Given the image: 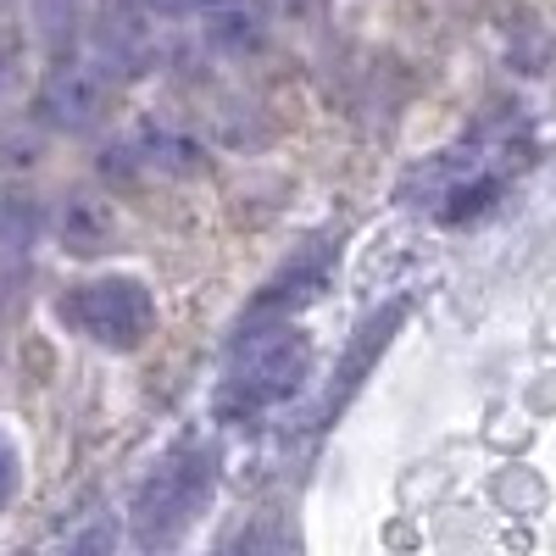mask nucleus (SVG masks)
<instances>
[{"mask_svg":"<svg viewBox=\"0 0 556 556\" xmlns=\"http://www.w3.org/2000/svg\"><path fill=\"white\" fill-rule=\"evenodd\" d=\"M217 479H223V456L212 440H184L173 445L156 468L139 479L134 501H128V534L139 551H173L190 534L217 501Z\"/></svg>","mask_w":556,"mask_h":556,"instance_id":"f257e3e1","label":"nucleus"},{"mask_svg":"<svg viewBox=\"0 0 556 556\" xmlns=\"http://www.w3.org/2000/svg\"><path fill=\"white\" fill-rule=\"evenodd\" d=\"M312 334L301 323H256L245 340L235 345L217 384V412L223 417H262L273 406H285L306 390L312 379Z\"/></svg>","mask_w":556,"mask_h":556,"instance_id":"f03ea898","label":"nucleus"},{"mask_svg":"<svg viewBox=\"0 0 556 556\" xmlns=\"http://www.w3.org/2000/svg\"><path fill=\"white\" fill-rule=\"evenodd\" d=\"M56 317L89 345H101L112 356H134L146 351L156 334V290L134 273H89L78 285H67V295L56 301Z\"/></svg>","mask_w":556,"mask_h":556,"instance_id":"7ed1b4c3","label":"nucleus"},{"mask_svg":"<svg viewBox=\"0 0 556 556\" xmlns=\"http://www.w3.org/2000/svg\"><path fill=\"white\" fill-rule=\"evenodd\" d=\"M112 96H117V78L96 56H56L34 89V123L67 139H84L106 123Z\"/></svg>","mask_w":556,"mask_h":556,"instance_id":"20e7f679","label":"nucleus"},{"mask_svg":"<svg viewBox=\"0 0 556 556\" xmlns=\"http://www.w3.org/2000/svg\"><path fill=\"white\" fill-rule=\"evenodd\" d=\"M334 267H340V235H334V240H329V235H323V240H306V245L251 295L245 329H256V323H295L301 306H312L323 290H329Z\"/></svg>","mask_w":556,"mask_h":556,"instance_id":"39448f33","label":"nucleus"},{"mask_svg":"<svg viewBox=\"0 0 556 556\" xmlns=\"http://www.w3.org/2000/svg\"><path fill=\"white\" fill-rule=\"evenodd\" d=\"M278 12L267 0H206L195 17V39L223 62H256L273 45Z\"/></svg>","mask_w":556,"mask_h":556,"instance_id":"423d86ee","label":"nucleus"},{"mask_svg":"<svg viewBox=\"0 0 556 556\" xmlns=\"http://www.w3.org/2000/svg\"><path fill=\"white\" fill-rule=\"evenodd\" d=\"M128 151L146 173H162V178L206 173V146L195 139V128H184L173 117H139V128L128 134Z\"/></svg>","mask_w":556,"mask_h":556,"instance_id":"0eeeda50","label":"nucleus"},{"mask_svg":"<svg viewBox=\"0 0 556 556\" xmlns=\"http://www.w3.org/2000/svg\"><path fill=\"white\" fill-rule=\"evenodd\" d=\"M51 228H56V245L67 256H101L117 240V206L106 195H96V190H67L56 201Z\"/></svg>","mask_w":556,"mask_h":556,"instance_id":"6e6552de","label":"nucleus"},{"mask_svg":"<svg viewBox=\"0 0 556 556\" xmlns=\"http://www.w3.org/2000/svg\"><path fill=\"white\" fill-rule=\"evenodd\" d=\"M96 56L117 84L123 78H139V73H151L156 67V39H151V23L146 17H128V12H117V17H106V28L96 34Z\"/></svg>","mask_w":556,"mask_h":556,"instance_id":"1a4fd4ad","label":"nucleus"},{"mask_svg":"<svg viewBox=\"0 0 556 556\" xmlns=\"http://www.w3.org/2000/svg\"><path fill=\"white\" fill-rule=\"evenodd\" d=\"M23 17L34 45L51 56H78V39L89 34V0H23Z\"/></svg>","mask_w":556,"mask_h":556,"instance_id":"9d476101","label":"nucleus"},{"mask_svg":"<svg viewBox=\"0 0 556 556\" xmlns=\"http://www.w3.org/2000/svg\"><path fill=\"white\" fill-rule=\"evenodd\" d=\"M34 228H39V206H34V195H17V190L0 195V245H7V251H28Z\"/></svg>","mask_w":556,"mask_h":556,"instance_id":"9b49d317","label":"nucleus"},{"mask_svg":"<svg viewBox=\"0 0 556 556\" xmlns=\"http://www.w3.org/2000/svg\"><path fill=\"white\" fill-rule=\"evenodd\" d=\"M206 0H117V12L146 17V23H195Z\"/></svg>","mask_w":556,"mask_h":556,"instance_id":"f8f14e48","label":"nucleus"},{"mask_svg":"<svg viewBox=\"0 0 556 556\" xmlns=\"http://www.w3.org/2000/svg\"><path fill=\"white\" fill-rule=\"evenodd\" d=\"M17 495H23V445L0 429V518L17 506Z\"/></svg>","mask_w":556,"mask_h":556,"instance_id":"ddd939ff","label":"nucleus"},{"mask_svg":"<svg viewBox=\"0 0 556 556\" xmlns=\"http://www.w3.org/2000/svg\"><path fill=\"white\" fill-rule=\"evenodd\" d=\"M112 551H117V523H112V518H96V523H84V529L67 540L62 556H112Z\"/></svg>","mask_w":556,"mask_h":556,"instance_id":"4468645a","label":"nucleus"},{"mask_svg":"<svg viewBox=\"0 0 556 556\" xmlns=\"http://www.w3.org/2000/svg\"><path fill=\"white\" fill-rule=\"evenodd\" d=\"M17 78H23V39L12 28H0V101L17 89Z\"/></svg>","mask_w":556,"mask_h":556,"instance_id":"2eb2a0df","label":"nucleus"}]
</instances>
